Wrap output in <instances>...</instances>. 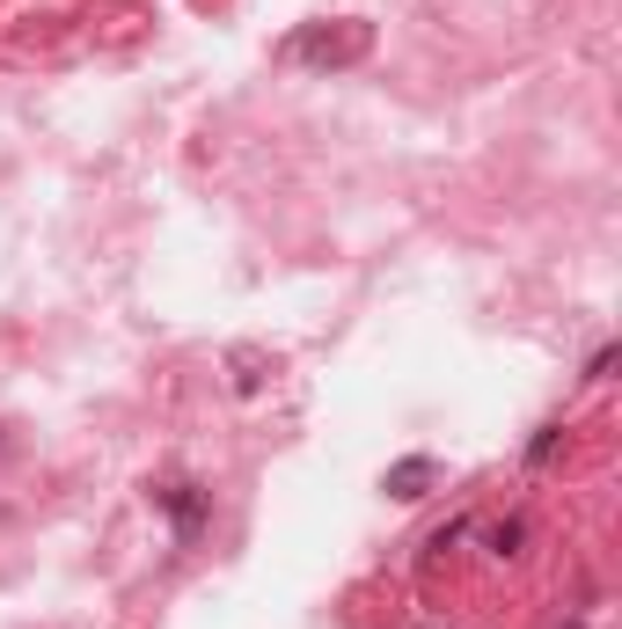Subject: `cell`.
I'll return each instance as SVG.
<instances>
[{
	"label": "cell",
	"instance_id": "6da1fadb",
	"mask_svg": "<svg viewBox=\"0 0 622 629\" xmlns=\"http://www.w3.org/2000/svg\"><path fill=\"white\" fill-rule=\"evenodd\" d=\"M425 476H432V461H403L389 483H395V498H418V483H425Z\"/></svg>",
	"mask_w": 622,
	"mask_h": 629
}]
</instances>
